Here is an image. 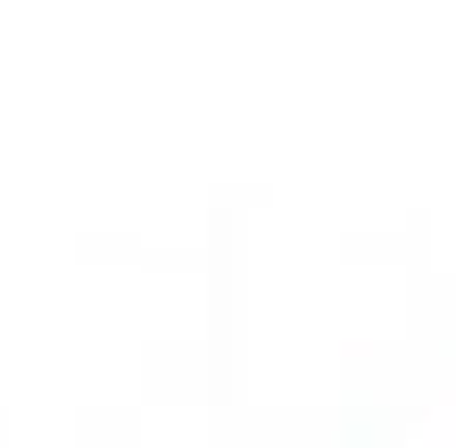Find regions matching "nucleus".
<instances>
[]
</instances>
